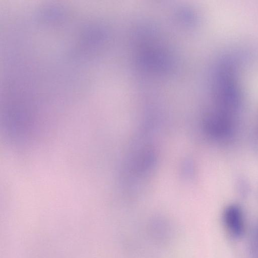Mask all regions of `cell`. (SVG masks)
I'll use <instances>...</instances> for the list:
<instances>
[{"instance_id":"6da1fadb","label":"cell","mask_w":258,"mask_h":258,"mask_svg":"<svg viewBox=\"0 0 258 258\" xmlns=\"http://www.w3.org/2000/svg\"><path fill=\"white\" fill-rule=\"evenodd\" d=\"M223 221L229 232L235 237H239L244 232V221L242 212L238 206L232 205L225 209Z\"/></svg>"}]
</instances>
